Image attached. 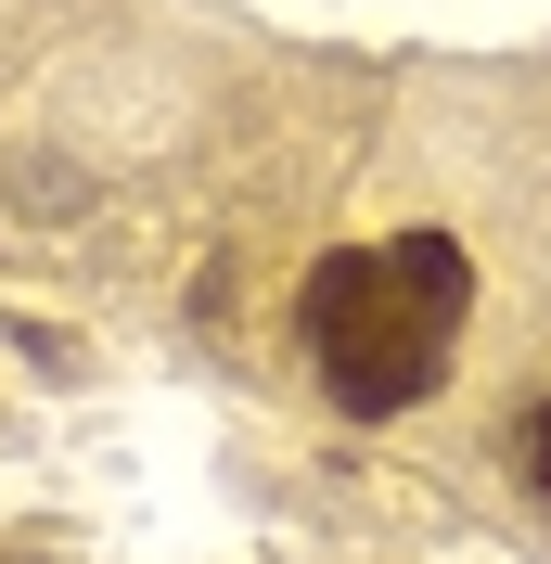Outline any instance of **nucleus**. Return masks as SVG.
<instances>
[{
  "label": "nucleus",
  "instance_id": "nucleus-2",
  "mask_svg": "<svg viewBox=\"0 0 551 564\" xmlns=\"http://www.w3.org/2000/svg\"><path fill=\"white\" fill-rule=\"evenodd\" d=\"M514 475H526V500L551 513V398H539V411L514 423Z\"/></svg>",
  "mask_w": 551,
  "mask_h": 564
},
{
  "label": "nucleus",
  "instance_id": "nucleus-1",
  "mask_svg": "<svg viewBox=\"0 0 551 564\" xmlns=\"http://www.w3.org/2000/svg\"><path fill=\"white\" fill-rule=\"evenodd\" d=\"M462 308H475V257L449 231H398V245H334L295 295L309 321V359H321V398L346 423H385L436 398L449 347H462Z\"/></svg>",
  "mask_w": 551,
  "mask_h": 564
}]
</instances>
